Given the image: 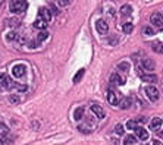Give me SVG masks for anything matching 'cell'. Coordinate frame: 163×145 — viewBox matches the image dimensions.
I'll return each mask as SVG.
<instances>
[{
  "instance_id": "obj_20",
  "label": "cell",
  "mask_w": 163,
  "mask_h": 145,
  "mask_svg": "<svg viewBox=\"0 0 163 145\" xmlns=\"http://www.w3.org/2000/svg\"><path fill=\"white\" fill-rule=\"evenodd\" d=\"M151 48H153V52H156V53H163V45L159 44V43H153Z\"/></svg>"
},
{
  "instance_id": "obj_14",
  "label": "cell",
  "mask_w": 163,
  "mask_h": 145,
  "mask_svg": "<svg viewBox=\"0 0 163 145\" xmlns=\"http://www.w3.org/2000/svg\"><path fill=\"white\" fill-rule=\"evenodd\" d=\"M47 25H49V23L47 22H46V21H43V19H37L35 21V23H34V27L35 28H38V30H46V28H47Z\"/></svg>"
},
{
  "instance_id": "obj_4",
  "label": "cell",
  "mask_w": 163,
  "mask_h": 145,
  "mask_svg": "<svg viewBox=\"0 0 163 145\" xmlns=\"http://www.w3.org/2000/svg\"><path fill=\"white\" fill-rule=\"evenodd\" d=\"M25 72H27V67L24 65H16L12 69V74H13L15 78H22V76L25 75Z\"/></svg>"
},
{
  "instance_id": "obj_29",
  "label": "cell",
  "mask_w": 163,
  "mask_h": 145,
  "mask_svg": "<svg viewBox=\"0 0 163 145\" xmlns=\"http://www.w3.org/2000/svg\"><path fill=\"white\" fill-rule=\"evenodd\" d=\"M9 25L10 27H18L19 25V21L18 19H9Z\"/></svg>"
},
{
  "instance_id": "obj_30",
  "label": "cell",
  "mask_w": 163,
  "mask_h": 145,
  "mask_svg": "<svg viewBox=\"0 0 163 145\" xmlns=\"http://www.w3.org/2000/svg\"><path fill=\"white\" fill-rule=\"evenodd\" d=\"M9 101H10V103H19V98H18L16 95H10V97H9Z\"/></svg>"
},
{
  "instance_id": "obj_16",
  "label": "cell",
  "mask_w": 163,
  "mask_h": 145,
  "mask_svg": "<svg viewBox=\"0 0 163 145\" xmlns=\"http://www.w3.org/2000/svg\"><path fill=\"white\" fill-rule=\"evenodd\" d=\"M84 107H78L77 110H75V113H74V119L75 120H81L82 119V116H84Z\"/></svg>"
},
{
  "instance_id": "obj_26",
  "label": "cell",
  "mask_w": 163,
  "mask_h": 145,
  "mask_svg": "<svg viewBox=\"0 0 163 145\" xmlns=\"http://www.w3.org/2000/svg\"><path fill=\"white\" fill-rule=\"evenodd\" d=\"M5 133H8V128H6L5 123L0 122V135H5Z\"/></svg>"
},
{
  "instance_id": "obj_27",
  "label": "cell",
  "mask_w": 163,
  "mask_h": 145,
  "mask_svg": "<svg viewBox=\"0 0 163 145\" xmlns=\"http://www.w3.org/2000/svg\"><path fill=\"white\" fill-rule=\"evenodd\" d=\"M124 126L122 125H116V128H115V131H116V133H119V135H122L124 133Z\"/></svg>"
},
{
  "instance_id": "obj_35",
  "label": "cell",
  "mask_w": 163,
  "mask_h": 145,
  "mask_svg": "<svg viewBox=\"0 0 163 145\" xmlns=\"http://www.w3.org/2000/svg\"><path fill=\"white\" fill-rule=\"evenodd\" d=\"M160 136H162V138H163V132H162V133H160Z\"/></svg>"
},
{
  "instance_id": "obj_6",
  "label": "cell",
  "mask_w": 163,
  "mask_h": 145,
  "mask_svg": "<svg viewBox=\"0 0 163 145\" xmlns=\"http://www.w3.org/2000/svg\"><path fill=\"white\" fill-rule=\"evenodd\" d=\"M38 18L40 19H43V21H46V22H50V19H52V13H50V10H47L46 8H41L40 10H38Z\"/></svg>"
},
{
  "instance_id": "obj_21",
  "label": "cell",
  "mask_w": 163,
  "mask_h": 145,
  "mask_svg": "<svg viewBox=\"0 0 163 145\" xmlns=\"http://www.w3.org/2000/svg\"><path fill=\"white\" fill-rule=\"evenodd\" d=\"M143 81L144 82H156L157 81V78H156V75H143Z\"/></svg>"
},
{
  "instance_id": "obj_9",
  "label": "cell",
  "mask_w": 163,
  "mask_h": 145,
  "mask_svg": "<svg viewBox=\"0 0 163 145\" xmlns=\"http://www.w3.org/2000/svg\"><path fill=\"white\" fill-rule=\"evenodd\" d=\"M91 110H93V113H94L99 119H103V117H104V110H103L100 106H97V104H93V106H91Z\"/></svg>"
},
{
  "instance_id": "obj_37",
  "label": "cell",
  "mask_w": 163,
  "mask_h": 145,
  "mask_svg": "<svg viewBox=\"0 0 163 145\" xmlns=\"http://www.w3.org/2000/svg\"><path fill=\"white\" fill-rule=\"evenodd\" d=\"M0 6H2V2H0Z\"/></svg>"
},
{
  "instance_id": "obj_3",
  "label": "cell",
  "mask_w": 163,
  "mask_h": 145,
  "mask_svg": "<svg viewBox=\"0 0 163 145\" xmlns=\"http://www.w3.org/2000/svg\"><path fill=\"white\" fill-rule=\"evenodd\" d=\"M96 30H97V32H99V34H106V32L109 31V25H107V22H106L104 19H99V21L96 22Z\"/></svg>"
},
{
  "instance_id": "obj_22",
  "label": "cell",
  "mask_w": 163,
  "mask_h": 145,
  "mask_svg": "<svg viewBox=\"0 0 163 145\" xmlns=\"http://www.w3.org/2000/svg\"><path fill=\"white\" fill-rule=\"evenodd\" d=\"M49 37V32L47 31H41L40 34H38V37H37V43H41V41H44L46 38Z\"/></svg>"
},
{
  "instance_id": "obj_24",
  "label": "cell",
  "mask_w": 163,
  "mask_h": 145,
  "mask_svg": "<svg viewBox=\"0 0 163 145\" xmlns=\"http://www.w3.org/2000/svg\"><path fill=\"white\" fill-rule=\"evenodd\" d=\"M143 32H144L146 35H153V34H154V30H153L151 27H144V28H143Z\"/></svg>"
},
{
  "instance_id": "obj_7",
  "label": "cell",
  "mask_w": 163,
  "mask_h": 145,
  "mask_svg": "<svg viewBox=\"0 0 163 145\" xmlns=\"http://www.w3.org/2000/svg\"><path fill=\"white\" fill-rule=\"evenodd\" d=\"M150 21H151L153 25H156V27H159V28H162V27H163V19H162V15H160V13H157V12L151 15Z\"/></svg>"
},
{
  "instance_id": "obj_13",
  "label": "cell",
  "mask_w": 163,
  "mask_h": 145,
  "mask_svg": "<svg viewBox=\"0 0 163 145\" xmlns=\"http://www.w3.org/2000/svg\"><path fill=\"white\" fill-rule=\"evenodd\" d=\"M160 126H162V119H159V117H154L151 122H150V128L153 131H159Z\"/></svg>"
},
{
  "instance_id": "obj_34",
  "label": "cell",
  "mask_w": 163,
  "mask_h": 145,
  "mask_svg": "<svg viewBox=\"0 0 163 145\" xmlns=\"http://www.w3.org/2000/svg\"><path fill=\"white\" fill-rule=\"evenodd\" d=\"M153 145H162V144H160L159 141H154V142H153Z\"/></svg>"
},
{
  "instance_id": "obj_19",
  "label": "cell",
  "mask_w": 163,
  "mask_h": 145,
  "mask_svg": "<svg viewBox=\"0 0 163 145\" xmlns=\"http://www.w3.org/2000/svg\"><path fill=\"white\" fill-rule=\"evenodd\" d=\"M119 106H121V109H125V110H126V109L131 107V100H129V98H122Z\"/></svg>"
},
{
  "instance_id": "obj_28",
  "label": "cell",
  "mask_w": 163,
  "mask_h": 145,
  "mask_svg": "<svg viewBox=\"0 0 163 145\" xmlns=\"http://www.w3.org/2000/svg\"><path fill=\"white\" fill-rule=\"evenodd\" d=\"M121 67H122V70H124V72H128V69H129V65L124 62V63H119V69H121Z\"/></svg>"
},
{
  "instance_id": "obj_2",
  "label": "cell",
  "mask_w": 163,
  "mask_h": 145,
  "mask_svg": "<svg viewBox=\"0 0 163 145\" xmlns=\"http://www.w3.org/2000/svg\"><path fill=\"white\" fill-rule=\"evenodd\" d=\"M15 84L10 81V78L5 74L0 75V89H9V88H13Z\"/></svg>"
},
{
  "instance_id": "obj_8",
  "label": "cell",
  "mask_w": 163,
  "mask_h": 145,
  "mask_svg": "<svg viewBox=\"0 0 163 145\" xmlns=\"http://www.w3.org/2000/svg\"><path fill=\"white\" fill-rule=\"evenodd\" d=\"M135 133H137V136H138L140 139H143V141L148 139V132H147L144 128H140V126H137V128H135Z\"/></svg>"
},
{
  "instance_id": "obj_5",
  "label": "cell",
  "mask_w": 163,
  "mask_h": 145,
  "mask_svg": "<svg viewBox=\"0 0 163 145\" xmlns=\"http://www.w3.org/2000/svg\"><path fill=\"white\" fill-rule=\"evenodd\" d=\"M146 94L151 101H156L159 98V91L156 89V87H147L146 88Z\"/></svg>"
},
{
  "instance_id": "obj_31",
  "label": "cell",
  "mask_w": 163,
  "mask_h": 145,
  "mask_svg": "<svg viewBox=\"0 0 163 145\" xmlns=\"http://www.w3.org/2000/svg\"><path fill=\"white\" fill-rule=\"evenodd\" d=\"M18 38V34L16 32H10L9 35H8V40H16Z\"/></svg>"
},
{
  "instance_id": "obj_33",
  "label": "cell",
  "mask_w": 163,
  "mask_h": 145,
  "mask_svg": "<svg viewBox=\"0 0 163 145\" xmlns=\"http://www.w3.org/2000/svg\"><path fill=\"white\" fill-rule=\"evenodd\" d=\"M57 5L62 8V6H68V5H69V2H62V0H60V2H57Z\"/></svg>"
},
{
  "instance_id": "obj_23",
  "label": "cell",
  "mask_w": 163,
  "mask_h": 145,
  "mask_svg": "<svg viewBox=\"0 0 163 145\" xmlns=\"http://www.w3.org/2000/svg\"><path fill=\"white\" fill-rule=\"evenodd\" d=\"M135 141H137V139H135L134 135H128V136L125 138V144H126V145H134Z\"/></svg>"
},
{
  "instance_id": "obj_15",
  "label": "cell",
  "mask_w": 163,
  "mask_h": 145,
  "mask_svg": "<svg viewBox=\"0 0 163 145\" xmlns=\"http://www.w3.org/2000/svg\"><path fill=\"white\" fill-rule=\"evenodd\" d=\"M131 12H132V8H131L129 5H124V6L121 8V15H122V16H129Z\"/></svg>"
},
{
  "instance_id": "obj_38",
  "label": "cell",
  "mask_w": 163,
  "mask_h": 145,
  "mask_svg": "<svg viewBox=\"0 0 163 145\" xmlns=\"http://www.w3.org/2000/svg\"><path fill=\"white\" fill-rule=\"evenodd\" d=\"M144 145H146V144H144Z\"/></svg>"
},
{
  "instance_id": "obj_12",
  "label": "cell",
  "mask_w": 163,
  "mask_h": 145,
  "mask_svg": "<svg viewBox=\"0 0 163 145\" xmlns=\"http://www.w3.org/2000/svg\"><path fill=\"white\" fill-rule=\"evenodd\" d=\"M143 66H144V69H147V70H153L154 67H156V63H154V60H151V59H144L143 60Z\"/></svg>"
},
{
  "instance_id": "obj_25",
  "label": "cell",
  "mask_w": 163,
  "mask_h": 145,
  "mask_svg": "<svg viewBox=\"0 0 163 145\" xmlns=\"http://www.w3.org/2000/svg\"><path fill=\"white\" fill-rule=\"evenodd\" d=\"M126 126H128V129H131V131H132V129H135V128H137V122H135V120H129V122L126 123Z\"/></svg>"
},
{
  "instance_id": "obj_17",
  "label": "cell",
  "mask_w": 163,
  "mask_h": 145,
  "mask_svg": "<svg viewBox=\"0 0 163 145\" xmlns=\"http://www.w3.org/2000/svg\"><path fill=\"white\" fill-rule=\"evenodd\" d=\"M132 30H134V25H132L131 22H126V23H124V25H122V31H124L125 34H131Z\"/></svg>"
},
{
  "instance_id": "obj_10",
  "label": "cell",
  "mask_w": 163,
  "mask_h": 145,
  "mask_svg": "<svg viewBox=\"0 0 163 145\" xmlns=\"http://www.w3.org/2000/svg\"><path fill=\"white\" fill-rule=\"evenodd\" d=\"M110 82H112V84H116V85H124V84H125V79H124L121 75H118V74H113V75L110 76Z\"/></svg>"
},
{
  "instance_id": "obj_36",
  "label": "cell",
  "mask_w": 163,
  "mask_h": 145,
  "mask_svg": "<svg viewBox=\"0 0 163 145\" xmlns=\"http://www.w3.org/2000/svg\"><path fill=\"white\" fill-rule=\"evenodd\" d=\"M0 145H3V142H2V141H0Z\"/></svg>"
},
{
  "instance_id": "obj_11",
  "label": "cell",
  "mask_w": 163,
  "mask_h": 145,
  "mask_svg": "<svg viewBox=\"0 0 163 145\" xmlns=\"http://www.w3.org/2000/svg\"><path fill=\"white\" fill-rule=\"evenodd\" d=\"M107 101H109V104H112V106H116V104H118V98H116V95H115V91H112V89L107 91Z\"/></svg>"
},
{
  "instance_id": "obj_32",
  "label": "cell",
  "mask_w": 163,
  "mask_h": 145,
  "mask_svg": "<svg viewBox=\"0 0 163 145\" xmlns=\"http://www.w3.org/2000/svg\"><path fill=\"white\" fill-rule=\"evenodd\" d=\"M135 122H140V123H146L147 122V117L144 116V117H138L137 120H135Z\"/></svg>"
},
{
  "instance_id": "obj_18",
  "label": "cell",
  "mask_w": 163,
  "mask_h": 145,
  "mask_svg": "<svg viewBox=\"0 0 163 145\" xmlns=\"http://www.w3.org/2000/svg\"><path fill=\"white\" fill-rule=\"evenodd\" d=\"M84 74H85V69H79L77 74H75V76H74V84H77V82H79L81 81V78L84 76Z\"/></svg>"
},
{
  "instance_id": "obj_1",
  "label": "cell",
  "mask_w": 163,
  "mask_h": 145,
  "mask_svg": "<svg viewBox=\"0 0 163 145\" xmlns=\"http://www.w3.org/2000/svg\"><path fill=\"white\" fill-rule=\"evenodd\" d=\"M9 8H10V12H13V13H21V12L25 10L27 3H25V2H21V0H16V2H10Z\"/></svg>"
}]
</instances>
